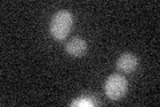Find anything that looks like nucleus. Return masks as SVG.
I'll list each match as a JSON object with an SVG mask.
<instances>
[{
	"label": "nucleus",
	"instance_id": "nucleus-1",
	"mask_svg": "<svg viewBox=\"0 0 160 107\" xmlns=\"http://www.w3.org/2000/svg\"><path fill=\"white\" fill-rule=\"evenodd\" d=\"M72 15L67 9L58 11L52 16L51 23H49V32L56 40H63L68 36L69 31L72 28Z\"/></svg>",
	"mask_w": 160,
	"mask_h": 107
},
{
	"label": "nucleus",
	"instance_id": "nucleus-2",
	"mask_svg": "<svg viewBox=\"0 0 160 107\" xmlns=\"http://www.w3.org/2000/svg\"><path fill=\"white\" fill-rule=\"evenodd\" d=\"M104 91L109 99L118 100L120 98H123L127 93V80L123 75L119 74H112L108 76V79L106 80L104 84Z\"/></svg>",
	"mask_w": 160,
	"mask_h": 107
},
{
	"label": "nucleus",
	"instance_id": "nucleus-3",
	"mask_svg": "<svg viewBox=\"0 0 160 107\" xmlns=\"http://www.w3.org/2000/svg\"><path fill=\"white\" fill-rule=\"evenodd\" d=\"M116 67L123 72H132L138 67V58L132 52H126L119 56Z\"/></svg>",
	"mask_w": 160,
	"mask_h": 107
},
{
	"label": "nucleus",
	"instance_id": "nucleus-4",
	"mask_svg": "<svg viewBox=\"0 0 160 107\" xmlns=\"http://www.w3.org/2000/svg\"><path fill=\"white\" fill-rule=\"evenodd\" d=\"M66 51L72 56H82L87 51V43L82 38H72L66 44Z\"/></svg>",
	"mask_w": 160,
	"mask_h": 107
}]
</instances>
